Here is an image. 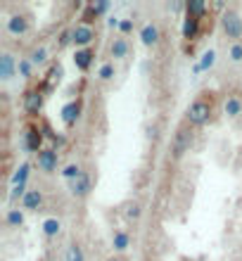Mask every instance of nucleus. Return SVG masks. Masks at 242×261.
<instances>
[{
	"label": "nucleus",
	"mask_w": 242,
	"mask_h": 261,
	"mask_svg": "<svg viewBox=\"0 0 242 261\" xmlns=\"http://www.w3.org/2000/svg\"><path fill=\"white\" fill-rule=\"evenodd\" d=\"M211 114H214V107H211V102L209 100H195V102H190V107H187L185 112V119L190 126H207L209 119H211Z\"/></svg>",
	"instance_id": "1"
},
{
	"label": "nucleus",
	"mask_w": 242,
	"mask_h": 261,
	"mask_svg": "<svg viewBox=\"0 0 242 261\" xmlns=\"http://www.w3.org/2000/svg\"><path fill=\"white\" fill-rule=\"evenodd\" d=\"M221 29L228 38H233V43H240V38H242V17L235 12V10H226V12L221 14Z\"/></svg>",
	"instance_id": "2"
},
{
	"label": "nucleus",
	"mask_w": 242,
	"mask_h": 261,
	"mask_svg": "<svg viewBox=\"0 0 242 261\" xmlns=\"http://www.w3.org/2000/svg\"><path fill=\"white\" fill-rule=\"evenodd\" d=\"M43 130L38 128V126H26L24 128V133H21V147L26 152H34V154H38V152L43 150Z\"/></svg>",
	"instance_id": "3"
},
{
	"label": "nucleus",
	"mask_w": 242,
	"mask_h": 261,
	"mask_svg": "<svg viewBox=\"0 0 242 261\" xmlns=\"http://www.w3.org/2000/svg\"><path fill=\"white\" fill-rule=\"evenodd\" d=\"M190 145H193V133L187 128H178L171 140V157L180 159L185 152H190Z\"/></svg>",
	"instance_id": "4"
},
{
	"label": "nucleus",
	"mask_w": 242,
	"mask_h": 261,
	"mask_svg": "<svg viewBox=\"0 0 242 261\" xmlns=\"http://www.w3.org/2000/svg\"><path fill=\"white\" fill-rule=\"evenodd\" d=\"M43 100H45V93L41 88H31L24 93V112L29 117H38L43 110Z\"/></svg>",
	"instance_id": "5"
},
{
	"label": "nucleus",
	"mask_w": 242,
	"mask_h": 261,
	"mask_svg": "<svg viewBox=\"0 0 242 261\" xmlns=\"http://www.w3.org/2000/svg\"><path fill=\"white\" fill-rule=\"evenodd\" d=\"M36 159H38V169H41V171L55 173L57 162H60V152H57L55 147H43V150L36 154Z\"/></svg>",
	"instance_id": "6"
},
{
	"label": "nucleus",
	"mask_w": 242,
	"mask_h": 261,
	"mask_svg": "<svg viewBox=\"0 0 242 261\" xmlns=\"http://www.w3.org/2000/svg\"><path fill=\"white\" fill-rule=\"evenodd\" d=\"M71 38H74L76 50H83L95 41V31H93V27H88V24H76V27L71 29Z\"/></svg>",
	"instance_id": "7"
},
{
	"label": "nucleus",
	"mask_w": 242,
	"mask_h": 261,
	"mask_svg": "<svg viewBox=\"0 0 242 261\" xmlns=\"http://www.w3.org/2000/svg\"><path fill=\"white\" fill-rule=\"evenodd\" d=\"M90 190H93V178H90L86 171H83L76 180H71V183H69V193L74 195V197H78V199L88 197Z\"/></svg>",
	"instance_id": "8"
},
{
	"label": "nucleus",
	"mask_w": 242,
	"mask_h": 261,
	"mask_svg": "<svg viewBox=\"0 0 242 261\" xmlns=\"http://www.w3.org/2000/svg\"><path fill=\"white\" fill-rule=\"evenodd\" d=\"M78 117H81V102H78V100L67 102L62 107V112H60V119H62V124L67 126V128H71V126L76 124Z\"/></svg>",
	"instance_id": "9"
},
{
	"label": "nucleus",
	"mask_w": 242,
	"mask_h": 261,
	"mask_svg": "<svg viewBox=\"0 0 242 261\" xmlns=\"http://www.w3.org/2000/svg\"><path fill=\"white\" fill-rule=\"evenodd\" d=\"M17 67H19V62L14 60V55L0 53V79H3V81H10L14 76V71H17Z\"/></svg>",
	"instance_id": "10"
},
{
	"label": "nucleus",
	"mask_w": 242,
	"mask_h": 261,
	"mask_svg": "<svg viewBox=\"0 0 242 261\" xmlns=\"http://www.w3.org/2000/svg\"><path fill=\"white\" fill-rule=\"evenodd\" d=\"M7 34L10 36H26L29 34V19L24 14H12L7 19Z\"/></svg>",
	"instance_id": "11"
},
{
	"label": "nucleus",
	"mask_w": 242,
	"mask_h": 261,
	"mask_svg": "<svg viewBox=\"0 0 242 261\" xmlns=\"http://www.w3.org/2000/svg\"><path fill=\"white\" fill-rule=\"evenodd\" d=\"M140 43L147 45V48H154L159 43V27L157 24H145L140 29Z\"/></svg>",
	"instance_id": "12"
},
{
	"label": "nucleus",
	"mask_w": 242,
	"mask_h": 261,
	"mask_svg": "<svg viewBox=\"0 0 242 261\" xmlns=\"http://www.w3.org/2000/svg\"><path fill=\"white\" fill-rule=\"evenodd\" d=\"M93 60H95V53L88 50V48L76 50V53H74V64H76L78 71H88V69L93 67Z\"/></svg>",
	"instance_id": "13"
},
{
	"label": "nucleus",
	"mask_w": 242,
	"mask_h": 261,
	"mask_svg": "<svg viewBox=\"0 0 242 261\" xmlns=\"http://www.w3.org/2000/svg\"><path fill=\"white\" fill-rule=\"evenodd\" d=\"M128 53H131V45H128V41H126V36H119V38L112 41L110 55L114 57V60H124V57H128Z\"/></svg>",
	"instance_id": "14"
},
{
	"label": "nucleus",
	"mask_w": 242,
	"mask_h": 261,
	"mask_svg": "<svg viewBox=\"0 0 242 261\" xmlns=\"http://www.w3.org/2000/svg\"><path fill=\"white\" fill-rule=\"evenodd\" d=\"M43 204V193L38 190V188H34V190H29L26 195H24V199H21V206L26 209V212H38Z\"/></svg>",
	"instance_id": "15"
},
{
	"label": "nucleus",
	"mask_w": 242,
	"mask_h": 261,
	"mask_svg": "<svg viewBox=\"0 0 242 261\" xmlns=\"http://www.w3.org/2000/svg\"><path fill=\"white\" fill-rule=\"evenodd\" d=\"M180 34L185 41H195L197 34H200V19H195L190 14H185V19H183V27H180Z\"/></svg>",
	"instance_id": "16"
},
{
	"label": "nucleus",
	"mask_w": 242,
	"mask_h": 261,
	"mask_svg": "<svg viewBox=\"0 0 242 261\" xmlns=\"http://www.w3.org/2000/svg\"><path fill=\"white\" fill-rule=\"evenodd\" d=\"M223 112H226V117L235 119L242 114V100L237 95H228L226 97V102H223Z\"/></svg>",
	"instance_id": "17"
},
{
	"label": "nucleus",
	"mask_w": 242,
	"mask_h": 261,
	"mask_svg": "<svg viewBox=\"0 0 242 261\" xmlns=\"http://www.w3.org/2000/svg\"><path fill=\"white\" fill-rule=\"evenodd\" d=\"M216 64V53L214 50H204L200 57V62L195 64V74H202V71H209V69Z\"/></svg>",
	"instance_id": "18"
},
{
	"label": "nucleus",
	"mask_w": 242,
	"mask_h": 261,
	"mask_svg": "<svg viewBox=\"0 0 242 261\" xmlns=\"http://www.w3.org/2000/svg\"><path fill=\"white\" fill-rule=\"evenodd\" d=\"M185 14L195 17V19H202L207 14V3L204 0H187L185 3Z\"/></svg>",
	"instance_id": "19"
},
{
	"label": "nucleus",
	"mask_w": 242,
	"mask_h": 261,
	"mask_svg": "<svg viewBox=\"0 0 242 261\" xmlns=\"http://www.w3.org/2000/svg\"><path fill=\"white\" fill-rule=\"evenodd\" d=\"M29 173H31V164H29V162H21L12 176V186H24L29 180Z\"/></svg>",
	"instance_id": "20"
},
{
	"label": "nucleus",
	"mask_w": 242,
	"mask_h": 261,
	"mask_svg": "<svg viewBox=\"0 0 242 261\" xmlns=\"http://www.w3.org/2000/svg\"><path fill=\"white\" fill-rule=\"evenodd\" d=\"M5 223L10 228H19V226H24V212L21 209H7V214H5Z\"/></svg>",
	"instance_id": "21"
},
{
	"label": "nucleus",
	"mask_w": 242,
	"mask_h": 261,
	"mask_svg": "<svg viewBox=\"0 0 242 261\" xmlns=\"http://www.w3.org/2000/svg\"><path fill=\"white\" fill-rule=\"evenodd\" d=\"M128 242H131L128 233H126V230H117L114 238H112V247L117 249V252H126V249H128Z\"/></svg>",
	"instance_id": "22"
},
{
	"label": "nucleus",
	"mask_w": 242,
	"mask_h": 261,
	"mask_svg": "<svg viewBox=\"0 0 242 261\" xmlns=\"http://www.w3.org/2000/svg\"><path fill=\"white\" fill-rule=\"evenodd\" d=\"M41 228H43V235H45V238H57V235H60V228H62V223H60L57 219H45Z\"/></svg>",
	"instance_id": "23"
},
{
	"label": "nucleus",
	"mask_w": 242,
	"mask_h": 261,
	"mask_svg": "<svg viewBox=\"0 0 242 261\" xmlns=\"http://www.w3.org/2000/svg\"><path fill=\"white\" fill-rule=\"evenodd\" d=\"M29 60H31V64H34V67H41V64H45L48 62V50L43 48H34L31 50V55H29Z\"/></svg>",
	"instance_id": "24"
},
{
	"label": "nucleus",
	"mask_w": 242,
	"mask_h": 261,
	"mask_svg": "<svg viewBox=\"0 0 242 261\" xmlns=\"http://www.w3.org/2000/svg\"><path fill=\"white\" fill-rule=\"evenodd\" d=\"M81 173H83V171H81V166H78V164H67V166L62 169V178L71 183V180H76Z\"/></svg>",
	"instance_id": "25"
},
{
	"label": "nucleus",
	"mask_w": 242,
	"mask_h": 261,
	"mask_svg": "<svg viewBox=\"0 0 242 261\" xmlns=\"http://www.w3.org/2000/svg\"><path fill=\"white\" fill-rule=\"evenodd\" d=\"M64 261H86V256H83V249L78 247L76 242H74V245H69L67 254H64Z\"/></svg>",
	"instance_id": "26"
},
{
	"label": "nucleus",
	"mask_w": 242,
	"mask_h": 261,
	"mask_svg": "<svg viewBox=\"0 0 242 261\" xmlns=\"http://www.w3.org/2000/svg\"><path fill=\"white\" fill-rule=\"evenodd\" d=\"M97 79H100V81H112V79H114V64L104 62L102 67H100V71H97Z\"/></svg>",
	"instance_id": "27"
},
{
	"label": "nucleus",
	"mask_w": 242,
	"mask_h": 261,
	"mask_svg": "<svg viewBox=\"0 0 242 261\" xmlns=\"http://www.w3.org/2000/svg\"><path fill=\"white\" fill-rule=\"evenodd\" d=\"M17 71H19L24 79H31V74H34V64H31V60H29V57L19 60V67H17Z\"/></svg>",
	"instance_id": "28"
},
{
	"label": "nucleus",
	"mask_w": 242,
	"mask_h": 261,
	"mask_svg": "<svg viewBox=\"0 0 242 261\" xmlns=\"http://www.w3.org/2000/svg\"><path fill=\"white\" fill-rule=\"evenodd\" d=\"M90 12L95 14V17H102L104 12H110V3H104V0H97V3H90Z\"/></svg>",
	"instance_id": "29"
},
{
	"label": "nucleus",
	"mask_w": 242,
	"mask_h": 261,
	"mask_svg": "<svg viewBox=\"0 0 242 261\" xmlns=\"http://www.w3.org/2000/svg\"><path fill=\"white\" fill-rule=\"evenodd\" d=\"M228 57L235 64L242 62V43H233V45H230V48H228Z\"/></svg>",
	"instance_id": "30"
},
{
	"label": "nucleus",
	"mask_w": 242,
	"mask_h": 261,
	"mask_svg": "<svg viewBox=\"0 0 242 261\" xmlns=\"http://www.w3.org/2000/svg\"><path fill=\"white\" fill-rule=\"evenodd\" d=\"M126 219H131V221L140 219V204L138 202H131V204L126 206Z\"/></svg>",
	"instance_id": "31"
},
{
	"label": "nucleus",
	"mask_w": 242,
	"mask_h": 261,
	"mask_svg": "<svg viewBox=\"0 0 242 261\" xmlns=\"http://www.w3.org/2000/svg\"><path fill=\"white\" fill-rule=\"evenodd\" d=\"M26 193H29L26 183H24V186H12V193H10V197H12V199H17V197L24 199V195H26Z\"/></svg>",
	"instance_id": "32"
},
{
	"label": "nucleus",
	"mask_w": 242,
	"mask_h": 261,
	"mask_svg": "<svg viewBox=\"0 0 242 261\" xmlns=\"http://www.w3.org/2000/svg\"><path fill=\"white\" fill-rule=\"evenodd\" d=\"M69 43H74V38H71V31H62V34H60V41H57V45H60V48H67Z\"/></svg>",
	"instance_id": "33"
},
{
	"label": "nucleus",
	"mask_w": 242,
	"mask_h": 261,
	"mask_svg": "<svg viewBox=\"0 0 242 261\" xmlns=\"http://www.w3.org/2000/svg\"><path fill=\"white\" fill-rule=\"evenodd\" d=\"M119 31H121V36L131 34V31H133V19H121V24H119Z\"/></svg>",
	"instance_id": "34"
},
{
	"label": "nucleus",
	"mask_w": 242,
	"mask_h": 261,
	"mask_svg": "<svg viewBox=\"0 0 242 261\" xmlns=\"http://www.w3.org/2000/svg\"><path fill=\"white\" fill-rule=\"evenodd\" d=\"M169 10L171 12H180V10H185V3H169Z\"/></svg>",
	"instance_id": "35"
},
{
	"label": "nucleus",
	"mask_w": 242,
	"mask_h": 261,
	"mask_svg": "<svg viewBox=\"0 0 242 261\" xmlns=\"http://www.w3.org/2000/svg\"><path fill=\"white\" fill-rule=\"evenodd\" d=\"M110 261H124V259H110Z\"/></svg>",
	"instance_id": "36"
}]
</instances>
